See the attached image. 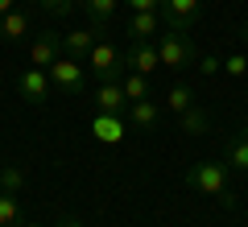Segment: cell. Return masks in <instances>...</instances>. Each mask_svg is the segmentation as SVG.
I'll list each match as a JSON object with an SVG mask.
<instances>
[{
  "mask_svg": "<svg viewBox=\"0 0 248 227\" xmlns=\"http://www.w3.org/2000/svg\"><path fill=\"white\" fill-rule=\"evenodd\" d=\"M228 174L232 166H219V161H199V166L186 169V186L199 194H207V198H219L223 207H236V194L228 190Z\"/></svg>",
  "mask_w": 248,
  "mask_h": 227,
  "instance_id": "obj_1",
  "label": "cell"
},
{
  "mask_svg": "<svg viewBox=\"0 0 248 227\" xmlns=\"http://www.w3.org/2000/svg\"><path fill=\"white\" fill-rule=\"evenodd\" d=\"M157 58L166 70H186L199 62V50L195 42H190V33H174V29H166V33L157 37Z\"/></svg>",
  "mask_w": 248,
  "mask_h": 227,
  "instance_id": "obj_2",
  "label": "cell"
},
{
  "mask_svg": "<svg viewBox=\"0 0 248 227\" xmlns=\"http://www.w3.org/2000/svg\"><path fill=\"white\" fill-rule=\"evenodd\" d=\"M157 17H161V25L174 29V33H190V29L199 25V17H203V0H161Z\"/></svg>",
  "mask_w": 248,
  "mask_h": 227,
  "instance_id": "obj_3",
  "label": "cell"
},
{
  "mask_svg": "<svg viewBox=\"0 0 248 227\" xmlns=\"http://www.w3.org/2000/svg\"><path fill=\"white\" fill-rule=\"evenodd\" d=\"M87 62H91V75H95L99 83H120V75H124V54L116 50L112 42H99V37H95Z\"/></svg>",
  "mask_w": 248,
  "mask_h": 227,
  "instance_id": "obj_4",
  "label": "cell"
},
{
  "mask_svg": "<svg viewBox=\"0 0 248 227\" xmlns=\"http://www.w3.org/2000/svg\"><path fill=\"white\" fill-rule=\"evenodd\" d=\"M50 83L62 91V95H83L87 91V79H83V62H75V58H66V54H58V58L50 62Z\"/></svg>",
  "mask_w": 248,
  "mask_h": 227,
  "instance_id": "obj_5",
  "label": "cell"
},
{
  "mask_svg": "<svg viewBox=\"0 0 248 227\" xmlns=\"http://www.w3.org/2000/svg\"><path fill=\"white\" fill-rule=\"evenodd\" d=\"M124 66L149 79L153 70L161 66V58H157V42H128V50H124Z\"/></svg>",
  "mask_w": 248,
  "mask_h": 227,
  "instance_id": "obj_6",
  "label": "cell"
},
{
  "mask_svg": "<svg viewBox=\"0 0 248 227\" xmlns=\"http://www.w3.org/2000/svg\"><path fill=\"white\" fill-rule=\"evenodd\" d=\"M17 91H21V95H25L29 104H33V107H42L46 99H50V91H54V83H50V75H46V70H37V66H29L25 75H21V79H17Z\"/></svg>",
  "mask_w": 248,
  "mask_h": 227,
  "instance_id": "obj_7",
  "label": "cell"
},
{
  "mask_svg": "<svg viewBox=\"0 0 248 227\" xmlns=\"http://www.w3.org/2000/svg\"><path fill=\"white\" fill-rule=\"evenodd\" d=\"M62 54V33H37V42L29 45V66L50 70V62Z\"/></svg>",
  "mask_w": 248,
  "mask_h": 227,
  "instance_id": "obj_8",
  "label": "cell"
},
{
  "mask_svg": "<svg viewBox=\"0 0 248 227\" xmlns=\"http://www.w3.org/2000/svg\"><path fill=\"white\" fill-rule=\"evenodd\" d=\"M91 136L104 140V145H120V140H124V116L95 112V116H91Z\"/></svg>",
  "mask_w": 248,
  "mask_h": 227,
  "instance_id": "obj_9",
  "label": "cell"
},
{
  "mask_svg": "<svg viewBox=\"0 0 248 227\" xmlns=\"http://www.w3.org/2000/svg\"><path fill=\"white\" fill-rule=\"evenodd\" d=\"M91 45H95V33H91V29H66V33H62V54L75 58V62H87Z\"/></svg>",
  "mask_w": 248,
  "mask_h": 227,
  "instance_id": "obj_10",
  "label": "cell"
},
{
  "mask_svg": "<svg viewBox=\"0 0 248 227\" xmlns=\"http://www.w3.org/2000/svg\"><path fill=\"white\" fill-rule=\"evenodd\" d=\"M91 99H95V112H112V116H124V104H128L120 83H99Z\"/></svg>",
  "mask_w": 248,
  "mask_h": 227,
  "instance_id": "obj_11",
  "label": "cell"
},
{
  "mask_svg": "<svg viewBox=\"0 0 248 227\" xmlns=\"http://www.w3.org/2000/svg\"><path fill=\"white\" fill-rule=\"evenodd\" d=\"M157 29H161V17H157V13H133V17L124 21V33H128V42H149Z\"/></svg>",
  "mask_w": 248,
  "mask_h": 227,
  "instance_id": "obj_12",
  "label": "cell"
},
{
  "mask_svg": "<svg viewBox=\"0 0 248 227\" xmlns=\"http://www.w3.org/2000/svg\"><path fill=\"white\" fill-rule=\"evenodd\" d=\"M25 33H29V13L17 4V9H9L0 17V37L4 42H25Z\"/></svg>",
  "mask_w": 248,
  "mask_h": 227,
  "instance_id": "obj_13",
  "label": "cell"
},
{
  "mask_svg": "<svg viewBox=\"0 0 248 227\" xmlns=\"http://www.w3.org/2000/svg\"><path fill=\"white\" fill-rule=\"evenodd\" d=\"M157 120H161V107L153 104V99H137V104H128V124H133V128L149 132V128H157Z\"/></svg>",
  "mask_w": 248,
  "mask_h": 227,
  "instance_id": "obj_14",
  "label": "cell"
},
{
  "mask_svg": "<svg viewBox=\"0 0 248 227\" xmlns=\"http://www.w3.org/2000/svg\"><path fill=\"white\" fill-rule=\"evenodd\" d=\"M228 166L240 169V174H248V128L232 132V140H228Z\"/></svg>",
  "mask_w": 248,
  "mask_h": 227,
  "instance_id": "obj_15",
  "label": "cell"
},
{
  "mask_svg": "<svg viewBox=\"0 0 248 227\" xmlns=\"http://www.w3.org/2000/svg\"><path fill=\"white\" fill-rule=\"evenodd\" d=\"M79 4H83V13L91 17V25H95V29H104L108 21L116 17V9H120V0H79Z\"/></svg>",
  "mask_w": 248,
  "mask_h": 227,
  "instance_id": "obj_16",
  "label": "cell"
},
{
  "mask_svg": "<svg viewBox=\"0 0 248 227\" xmlns=\"http://www.w3.org/2000/svg\"><path fill=\"white\" fill-rule=\"evenodd\" d=\"M120 87H124V99H128V104L149 99V79H145V75H137V70H124V75H120Z\"/></svg>",
  "mask_w": 248,
  "mask_h": 227,
  "instance_id": "obj_17",
  "label": "cell"
},
{
  "mask_svg": "<svg viewBox=\"0 0 248 227\" xmlns=\"http://www.w3.org/2000/svg\"><path fill=\"white\" fill-rule=\"evenodd\" d=\"M178 124H182V132H186V136H203V132L211 128V120H207V112H203V107H195V104L186 107L182 116H178Z\"/></svg>",
  "mask_w": 248,
  "mask_h": 227,
  "instance_id": "obj_18",
  "label": "cell"
},
{
  "mask_svg": "<svg viewBox=\"0 0 248 227\" xmlns=\"http://www.w3.org/2000/svg\"><path fill=\"white\" fill-rule=\"evenodd\" d=\"M0 227H21V202L9 190H0Z\"/></svg>",
  "mask_w": 248,
  "mask_h": 227,
  "instance_id": "obj_19",
  "label": "cell"
},
{
  "mask_svg": "<svg viewBox=\"0 0 248 227\" xmlns=\"http://www.w3.org/2000/svg\"><path fill=\"white\" fill-rule=\"evenodd\" d=\"M190 104H195L190 87H186V83H174V87H170V95H166V107H170V112H178V116H182V112H186Z\"/></svg>",
  "mask_w": 248,
  "mask_h": 227,
  "instance_id": "obj_20",
  "label": "cell"
},
{
  "mask_svg": "<svg viewBox=\"0 0 248 227\" xmlns=\"http://www.w3.org/2000/svg\"><path fill=\"white\" fill-rule=\"evenodd\" d=\"M21 186H25V169L21 166H0V190L21 194Z\"/></svg>",
  "mask_w": 248,
  "mask_h": 227,
  "instance_id": "obj_21",
  "label": "cell"
},
{
  "mask_svg": "<svg viewBox=\"0 0 248 227\" xmlns=\"http://www.w3.org/2000/svg\"><path fill=\"white\" fill-rule=\"evenodd\" d=\"M37 9L50 13V17H66V13L75 9V0H37Z\"/></svg>",
  "mask_w": 248,
  "mask_h": 227,
  "instance_id": "obj_22",
  "label": "cell"
},
{
  "mask_svg": "<svg viewBox=\"0 0 248 227\" xmlns=\"http://www.w3.org/2000/svg\"><path fill=\"white\" fill-rule=\"evenodd\" d=\"M223 70H228L232 79H244L248 75V58L244 54H232V58H223Z\"/></svg>",
  "mask_w": 248,
  "mask_h": 227,
  "instance_id": "obj_23",
  "label": "cell"
},
{
  "mask_svg": "<svg viewBox=\"0 0 248 227\" xmlns=\"http://www.w3.org/2000/svg\"><path fill=\"white\" fill-rule=\"evenodd\" d=\"M128 13H157L161 9V0H120Z\"/></svg>",
  "mask_w": 248,
  "mask_h": 227,
  "instance_id": "obj_24",
  "label": "cell"
},
{
  "mask_svg": "<svg viewBox=\"0 0 248 227\" xmlns=\"http://www.w3.org/2000/svg\"><path fill=\"white\" fill-rule=\"evenodd\" d=\"M219 66H223V62H219V58H211V54H207V58H199V70H203V75H215Z\"/></svg>",
  "mask_w": 248,
  "mask_h": 227,
  "instance_id": "obj_25",
  "label": "cell"
},
{
  "mask_svg": "<svg viewBox=\"0 0 248 227\" xmlns=\"http://www.w3.org/2000/svg\"><path fill=\"white\" fill-rule=\"evenodd\" d=\"M9 9H17V0H0V17H4Z\"/></svg>",
  "mask_w": 248,
  "mask_h": 227,
  "instance_id": "obj_26",
  "label": "cell"
},
{
  "mask_svg": "<svg viewBox=\"0 0 248 227\" xmlns=\"http://www.w3.org/2000/svg\"><path fill=\"white\" fill-rule=\"evenodd\" d=\"M58 227H83V223H79V219H62Z\"/></svg>",
  "mask_w": 248,
  "mask_h": 227,
  "instance_id": "obj_27",
  "label": "cell"
},
{
  "mask_svg": "<svg viewBox=\"0 0 248 227\" xmlns=\"http://www.w3.org/2000/svg\"><path fill=\"white\" fill-rule=\"evenodd\" d=\"M240 37H244V45H248V21H244V29H240Z\"/></svg>",
  "mask_w": 248,
  "mask_h": 227,
  "instance_id": "obj_28",
  "label": "cell"
},
{
  "mask_svg": "<svg viewBox=\"0 0 248 227\" xmlns=\"http://www.w3.org/2000/svg\"><path fill=\"white\" fill-rule=\"evenodd\" d=\"M21 227H42V223H25V219H21Z\"/></svg>",
  "mask_w": 248,
  "mask_h": 227,
  "instance_id": "obj_29",
  "label": "cell"
},
{
  "mask_svg": "<svg viewBox=\"0 0 248 227\" xmlns=\"http://www.w3.org/2000/svg\"><path fill=\"white\" fill-rule=\"evenodd\" d=\"M0 42H4V37H0Z\"/></svg>",
  "mask_w": 248,
  "mask_h": 227,
  "instance_id": "obj_30",
  "label": "cell"
}]
</instances>
